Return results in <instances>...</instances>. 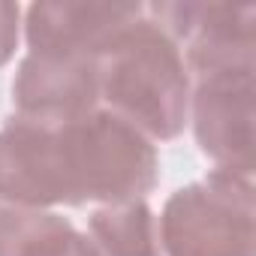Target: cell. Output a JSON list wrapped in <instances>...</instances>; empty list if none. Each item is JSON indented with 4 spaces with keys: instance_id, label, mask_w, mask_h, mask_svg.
I'll return each instance as SVG.
<instances>
[{
    "instance_id": "1",
    "label": "cell",
    "mask_w": 256,
    "mask_h": 256,
    "mask_svg": "<svg viewBox=\"0 0 256 256\" xmlns=\"http://www.w3.org/2000/svg\"><path fill=\"white\" fill-rule=\"evenodd\" d=\"M157 184V148L108 108L70 124L12 114L0 130V202L10 208L142 202Z\"/></svg>"
},
{
    "instance_id": "2",
    "label": "cell",
    "mask_w": 256,
    "mask_h": 256,
    "mask_svg": "<svg viewBox=\"0 0 256 256\" xmlns=\"http://www.w3.org/2000/svg\"><path fill=\"white\" fill-rule=\"evenodd\" d=\"M100 102L148 139H178L190 118V72L178 42L145 12L100 58Z\"/></svg>"
},
{
    "instance_id": "3",
    "label": "cell",
    "mask_w": 256,
    "mask_h": 256,
    "mask_svg": "<svg viewBox=\"0 0 256 256\" xmlns=\"http://www.w3.org/2000/svg\"><path fill=\"white\" fill-rule=\"evenodd\" d=\"M157 229L169 256H253V175L211 169L166 199Z\"/></svg>"
},
{
    "instance_id": "4",
    "label": "cell",
    "mask_w": 256,
    "mask_h": 256,
    "mask_svg": "<svg viewBox=\"0 0 256 256\" xmlns=\"http://www.w3.org/2000/svg\"><path fill=\"white\" fill-rule=\"evenodd\" d=\"M145 12L178 42L184 66L196 78L253 70L256 10L250 4H151Z\"/></svg>"
},
{
    "instance_id": "5",
    "label": "cell",
    "mask_w": 256,
    "mask_h": 256,
    "mask_svg": "<svg viewBox=\"0 0 256 256\" xmlns=\"http://www.w3.org/2000/svg\"><path fill=\"white\" fill-rule=\"evenodd\" d=\"M190 114L196 142L217 169L253 175V70L196 78Z\"/></svg>"
},
{
    "instance_id": "6",
    "label": "cell",
    "mask_w": 256,
    "mask_h": 256,
    "mask_svg": "<svg viewBox=\"0 0 256 256\" xmlns=\"http://www.w3.org/2000/svg\"><path fill=\"white\" fill-rule=\"evenodd\" d=\"M16 114L36 124H70L100 108V58L30 54L12 82Z\"/></svg>"
},
{
    "instance_id": "7",
    "label": "cell",
    "mask_w": 256,
    "mask_h": 256,
    "mask_svg": "<svg viewBox=\"0 0 256 256\" xmlns=\"http://www.w3.org/2000/svg\"><path fill=\"white\" fill-rule=\"evenodd\" d=\"M142 16V4H34L24 34L30 54L102 58L114 34Z\"/></svg>"
},
{
    "instance_id": "8",
    "label": "cell",
    "mask_w": 256,
    "mask_h": 256,
    "mask_svg": "<svg viewBox=\"0 0 256 256\" xmlns=\"http://www.w3.org/2000/svg\"><path fill=\"white\" fill-rule=\"evenodd\" d=\"M0 256H102L66 217L36 208H0Z\"/></svg>"
},
{
    "instance_id": "9",
    "label": "cell",
    "mask_w": 256,
    "mask_h": 256,
    "mask_svg": "<svg viewBox=\"0 0 256 256\" xmlns=\"http://www.w3.org/2000/svg\"><path fill=\"white\" fill-rule=\"evenodd\" d=\"M90 241L102 256H163L160 229L148 202L102 205L88 220Z\"/></svg>"
},
{
    "instance_id": "10",
    "label": "cell",
    "mask_w": 256,
    "mask_h": 256,
    "mask_svg": "<svg viewBox=\"0 0 256 256\" xmlns=\"http://www.w3.org/2000/svg\"><path fill=\"white\" fill-rule=\"evenodd\" d=\"M18 22H22L18 4L0 0V66H6L18 48V28H22Z\"/></svg>"
}]
</instances>
